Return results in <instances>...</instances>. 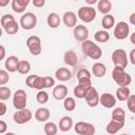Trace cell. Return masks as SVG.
I'll use <instances>...</instances> for the list:
<instances>
[{"instance_id": "obj_39", "label": "cell", "mask_w": 135, "mask_h": 135, "mask_svg": "<svg viewBox=\"0 0 135 135\" xmlns=\"http://www.w3.org/2000/svg\"><path fill=\"white\" fill-rule=\"evenodd\" d=\"M9 80V76L7 71L5 70H0V84H6Z\"/></svg>"}, {"instance_id": "obj_48", "label": "cell", "mask_w": 135, "mask_h": 135, "mask_svg": "<svg viewBox=\"0 0 135 135\" xmlns=\"http://www.w3.org/2000/svg\"><path fill=\"white\" fill-rule=\"evenodd\" d=\"M12 0H0V7H4L6 6Z\"/></svg>"}, {"instance_id": "obj_20", "label": "cell", "mask_w": 135, "mask_h": 135, "mask_svg": "<svg viewBox=\"0 0 135 135\" xmlns=\"http://www.w3.org/2000/svg\"><path fill=\"white\" fill-rule=\"evenodd\" d=\"M63 61L70 66H76L78 63L77 54L74 51H66L63 55Z\"/></svg>"}, {"instance_id": "obj_4", "label": "cell", "mask_w": 135, "mask_h": 135, "mask_svg": "<svg viewBox=\"0 0 135 135\" xmlns=\"http://www.w3.org/2000/svg\"><path fill=\"white\" fill-rule=\"evenodd\" d=\"M112 61L115 66L126 69L128 65V56L127 52L123 49H117L112 54Z\"/></svg>"}, {"instance_id": "obj_46", "label": "cell", "mask_w": 135, "mask_h": 135, "mask_svg": "<svg viewBox=\"0 0 135 135\" xmlns=\"http://www.w3.org/2000/svg\"><path fill=\"white\" fill-rule=\"evenodd\" d=\"M5 55H6L5 47H4L3 45H1V44H0V61H1L2 59H4V58H5Z\"/></svg>"}, {"instance_id": "obj_22", "label": "cell", "mask_w": 135, "mask_h": 135, "mask_svg": "<svg viewBox=\"0 0 135 135\" xmlns=\"http://www.w3.org/2000/svg\"><path fill=\"white\" fill-rule=\"evenodd\" d=\"M92 73L95 77H98V78L103 77L107 73V68L101 62H95L92 66Z\"/></svg>"}, {"instance_id": "obj_21", "label": "cell", "mask_w": 135, "mask_h": 135, "mask_svg": "<svg viewBox=\"0 0 135 135\" xmlns=\"http://www.w3.org/2000/svg\"><path fill=\"white\" fill-rule=\"evenodd\" d=\"M55 76L59 81H68L72 78V73L66 68H59L55 72Z\"/></svg>"}, {"instance_id": "obj_41", "label": "cell", "mask_w": 135, "mask_h": 135, "mask_svg": "<svg viewBox=\"0 0 135 135\" xmlns=\"http://www.w3.org/2000/svg\"><path fill=\"white\" fill-rule=\"evenodd\" d=\"M76 76H77V79L84 78V77H89V78H91V73H90V71H89L88 69H80V70L77 72Z\"/></svg>"}, {"instance_id": "obj_29", "label": "cell", "mask_w": 135, "mask_h": 135, "mask_svg": "<svg viewBox=\"0 0 135 135\" xmlns=\"http://www.w3.org/2000/svg\"><path fill=\"white\" fill-rule=\"evenodd\" d=\"M31 70V64L27 60H19L18 63V68H17V72L19 74L22 75H26Z\"/></svg>"}, {"instance_id": "obj_40", "label": "cell", "mask_w": 135, "mask_h": 135, "mask_svg": "<svg viewBox=\"0 0 135 135\" xmlns=\"http://www.w3.org/2000/svg\"><path fill=\"white\" fill-rule=\"evenodd\" d=\"M78 84L85 88V89H89L90 86H92V81H91V78L89 77H84V78H80L78 79Z\"/></svg>"}, {"instance_id": "obj_17", "label": "cell", "mask_w": 135, "mask_h": 135, "mask_svg": "<svg viewBox=\"0 0 135 135\" xmlns=\"http://www.w3.org/2000/svg\"><path fill=\"white\" fill-rule=\"evenodd\" d=\"M68 96V88L63 84H58L53 90V97L56 100H63Z\"/></svg>"}, {"instance_id": "obj_23", "label": "cell", "mask_w": 135, "mask_h": 135, "mask_svg": "<svg viewBox=\"0 0 135 135\" xmlns=\"http://www.w3.org/2000/svg\"><path fill=\"white\" fill-rule=\"evenodd\" d=\"M46 22L51 28H57L60 25L61 19L57 13H50L47 18H46Z\"/></svg>"}, {"instance_id": "obj_10", "label": "cell", "mask_w": 135, "mask_h": 135, "mask_svg": "<svg viewBox=\"0 0 135 135\" xmlns=\"http://www.w3.org/2000/svg\"><path fill=\"white\" fill-rule=\"evenodd\" d=\"M83 98L85 99L88 105L91 108H95L99 104V94L94 86H90L86 90Z\"/></svg>"}, {"instance_id": "obj_38", "label": "cell", "mask_w": 135, "mask_h": 135, "mask_svg": "<svg viewBox=\"0 0 135 135\" xmlns=\"http://www.w3.org/2000/svg\"><path fill=\"white\" fill-rule=\"evenodd\" d=\"M127 107L130 110V112L135 113V95H131L127 99Z\"/></svg>"}, {"instance_id": "obj_33", "label": "cell", "mask_w": 135, "mask_h": 135, "mask_svg": "<svg viewBox=\"0 0 135 135\" xmlns=\"http://www.w3.org/2000/svg\"><path fill=\"white\" fill-rule=\"evenodd\" d=\"M63 108H64V110L68 111V112L73 111V110L76 108V101H75V99H74L73 97H68V96H66V97L63 99Z\"/></svg>"}, {"instance_id": "obj_28", "label": "cell", "mask_w": 135, "mask_h": 135, "mask_svg": "<svg viewBox=\"0 0 135 135\" xmlns=\"http://www.w3.org/2000/svg\"><path fill=\"white\" fill-rule=\"evenodd\" d=\"M101 25L104 30H110L112 28L114 25H115V18L113 15L111 14H105L103 17H102V20H101Z\"/></svg>"}, {"instance_id": "obj_16", "label": "cell", "mask_w": 135, "mask_h": 135, "mask_svg": "<svg viewBox=\"0 0 135 135\" xmlns=\"http://www.w3.org/2000/svg\"><path fill=\"white\" fill-rule=\"evenodd\" d=\"M18 63H19V59H18L17 56H8V57L5 59L4 66H5V69H6L7 72L14 73V72L17 71Z\"/></svg>"}, {"instance_id": "obj_36", "label": "cell", "mask_w": 135, "mask_h": 135, "mask_svg": "<svg viewBox=\"0 0 135 135\" xmlns=\"http://www.w3.org/2000/svg\"><path fill=\"white\" fill-rule=\"evenodd\" d=\"M86 90L88 89H85V88H83V86H81V85H76L75 88H74V91H73V93H74V96L76 97V98H83L84 97V94H85V92H86Z\"/></svg>"}, {"instance_id": "obj_45", "label": "cell", "mask_w": 135, "mask_h": 135, "mask_svg": "<svg viewBox=\"0 0 135 135\" xmlns=\"http://www.w3.org/2000/svg\"><path fill=\"white\" fill-rule=\"evenodd\" d=\"M6 110H7L6 104H5L4 102L0 101V116H3V115L6 113Z\"/></svg>"}, {"instance_id": "obj_2", "label": "cell", "mask_w": 135, "mask_h": 135, "mask_svg": "<svg viewBox=\"0 0 135 135\" xmlns=\"http://www.w3.org/2000/svg\"><path fill=\"white\" fill-rule=\"evenodd\" d=\"M0 23L3 30L5 31L6 34L8 35H15L17 34L19 30V24L15 20L14 16L11 14H5L0 18Z\"/></svg>"}, {"instance_id": "obj_25", "label": "cell", "mask_w": 135, "mask_h": 135, "mask_svg": "<svg viewBox=\"0 0 135 135\" xmlns=\"http://www.w3.org/2000/svg\"><path fill=\"white\" fill-rule=\"evenodd\" d=\"M50 111L46 108H39L36 110L35 112V118L36 120L40 121V122H44L50 118Z\"/></svg>"}, {"instance_id": "obj_5", "label": "cell", "mask_w": 135, "mask_h": 135, "mask_svg": "<svg viewBox=\"0 0 135 135\" xmlns=\"http://www.w3.org/2000/svg\"><path fill=\"white\" fill-rule=\"evenodd\" d=\"M37 24V17L34 13H25L21 16L20 18V22H19V25L23 28V30H26V31H30V30H33Z\"/></svg>"}, {"instance_id": "obj_18", "label": "cell", "mask_w": 135, "mask_h": 135, "mask_svg": "<svg viewBox=\"0 0 135 135\" xmlns=\"http://www.w3.org/2000/svg\"><path fill=\"white\" fill-rule=\"evenodd\" d=\"M124 126V121H117V120H114L112 119L108 124H107V128H105V131L107 133L109 134H116L118 131H120Z\"/></svg>"}, {"instance_id": "obj_53", "label": "cell", "mask_w": 135, "mask_h": 135, "mask_svg": "<svg viewBox=\"0 0 135 135\" xmlns=\"http://www.w3.org/2000/svg\"><path fill=\"white\" fill-rule=\"evenodd\" d=\"M74 1H78V0H74Z\"/></svg>"}, {"instance_id": "obj_11", "label": "cell", "mask_w": 135, "mask_h": 135, "mask_svg": "<svg viewBox=\"0 0 135 135\" xmlns=\"http://www.w3.org/2000/svg\"><path fill=\"white\" fill-rule=\"evenodd\" d=\"M74 130L79 135H93L95 134V127L85 121H78L74 126Z\"/></svg>"}, {"instance_id": "obj_32", "label": "cell", "mask_w": 135, "mask_h": 135, "mask_svg": "<svg viewBox=\"0 0 135 135\" xmlns=\"http://www.w3.org/2000/svg\"><path fill=\"white\" fill-rule=\"evenodd\" d=\"M43 130H44V133L46 135H55L58 132V127L56 126V123H54L52 121H49L44 124Z\"/></svg>"}, {"instance_id": "obj_14", "label": "cell", "mask_w": 135, "mask_h": 135, "mask_svg": "<svg viewBox=\"0 0 135 135\" xmlns=\"http://www.w3.org/2000/svg\"><path fill=\"white\" fill-rule=\"evenodd\" d=\"M99 103L107 109H111V108L115 107L116 98L110 93H103V94H101V96H99Z\"/></svg>"}, {"instance_id": "obj_9", "label": "cell", "mask_w": 135, "mask_h": 135, "mask_svg": "<svg viewBox=\"0 0 135 135\" xmlns=\"http://www.w3.org/2000/svg\"><path fill=\"white\" fill-rule=\"evenodd\" d=\"M27 100V95L25 93L24 90L20 89L17 90L14 93V97H13V105L15 107L16 110H20L23 108H26V101Z\"/></svg>"}, {"instance_id": "obj_12", "label": "cell", "mask_w": 135, "mask_h": 135, "mask_svg": "<svg viewBox=\"0 0 135 135\" xmlns=\"http://www.w3.org/2000/svg\"><path fill=\"white\" fill-rule=\"evenodd\" d=\"M130 34V26L127 22L120 21L115 25L114 28V36L118 40H123L126 39Z\"/></svg>"}, {"instance_id": "obj_30", "label": "cell", "mask_w": 135, "mask_h": 135, "mask_svg": "<svg viewBox=\"0 0 135 135\" xmlns=\"http://www.w3.org/2000/svg\"><path fill=\"white\" fill-rule=\"evenodd\" d=\"M112 119L117 121H124L126 119V113L122 108H115L112 112Z\"/></svg>"}, {"instance_id": "obj_50", "label": "cell", "mask_w": 135, "mask_h": 135, "mask_svg": "<svg viewBox=\"0 0 135 135\" xmlns=\"http://www.w3.org/2000/svg\"><path fill=\"white\" fill-rule=\"evenodd\" d=\"M85 2H86L88 4H90V5H93V4L97 3V2H98V0H85Z\"/></svg>"}, {"instance_id": "obj_13", "label": "cell", "mask_w": 135, "mask_h": 135, "mask_svg": "<svg viewBox=\"0 0 135 135\" xmlns=\"http://www.w3.org/2000/svg\"><path fill=\"white\" fill-rule=\"evenodd\" d=\"M73 34H74V38L80 42L84 41L88 39L89 37V30L85 25H75L74 26V31H73Z\"/></svg>"}, {"instance_id": "obj_1", "label": "cell", "mask_w": 135, "mask_h": 135, "mask_svg": "<svg viewBox=\"0 0 135 135\" xmlns=\"http://www.w3.org/2000/svg\"><path fill=\"white\" fill-rule=\"evenodd\" d=\"M81 50H82V54L91 59L97 60L102 56V51L101 49L93 41L86 39L84 41H82L81 43Z\"/></svg>"}, {"instance_id": "obj_52", "label": "cell", "mask_w": 135, "mask_h": 135, "mask_svg": "<svg viewBox=\"0 0 135 135\" xmlns=\"http://www.w3.org/2000/svg\"><path fill=\"white\" fill-rule=\"evenodd\" d=\"M2 36V28H1V26H0V37Z\"/></svg>"}, {"instance_id": "obj_51", "label": "cell", "mask_w": 135, "mask_h": 135, "mask_svg": "<svg viewBox=\"0 0 135 135\" xmlns=\"http://www.w3.org/2000/svg\"><path fill=\"white\" fill-rule=\"evenodd\" d=\"M131 43L135 44V33H133V34L131 35Z\"/></svg>"}, {"instance_id": "obj_47", "label": "cell", "mask_w": 135, "mask_h": 135, "mask_svg": "<svg viewBox=\"0 0 135 135\" xmlns=\"http://www.w3.org/2000/svg\"><path fill=\"white\" fill-rule=\"evenodd\" d=\"M134 54H135V49H132L131 52H130V60H131V63H132V64H135V57H134Z\"/></svg>"}, {"instance_id": "obj_8", "label": "cell", "mask_w": 135, "mask_h": 135, "mask_svg": "<svg viewBox=\"0 0 135 135\" xmlns=\"http://www.w3.org/2000/svg\"><path fill=\"white\" fill-rule=\"evenodd\" d=\"M77 17H79V19L84 23H89L96 18V11L92 6H81L78 9Z\"/></svg>"}, {"instance_id": "obj_7", "label": "cell", "mask_w": 135, "mask_h": 135, "mask_svg": "<svg viewBox=\"0 0 135 135\" xmlns=\"http://www.w3.org/2000/svg\"><path fill=\"white\" fill-rule=\"evenodd\" d=\"M26 46L33 56H38L42 52L41 40L38 36H30L26 39Z\"/></svg>"}, {"instance_id": "obj_34", "label": "cell", "mask_w": 135, "mask_h": 135, "mask_svg": "<svg viewBox=\"0 0 135 135\" xmlns=\"http://www.w3.org/2000/svg\"><path fill=\"white\" fill-rule=\"evenodd\" d=\"M36 99H37L38 103L44 104V103H46L47 100H49V94H47L45 91H43V90H38V93H37V95H36Z\"/></svg>"}, {"instance_id": "obj_19", "label": "cell", "mask_w": 135, "mask_h": 135, "mask_svg": "<svg viewBox=\"0 0 135 135\" xmlns=\"http://www.w3.org/2000/svg\"><path fill=\"white\" fill-rule=\"evenodd\" d=\"M31 0H12V8L15 13H23Z\"/></svg>"}, {"instance_id": "obj_6", "label": "cell", "mask_w": 135, "mask_h": 135, "mask_svg": "<svg viewBox=\"0 0 135 135\" xmlns=\"http://www.w3.org/2000/svg\"><path fill=\"white\" fill-rule=\"evenodd\" d=\"M32 117H33L32 111L26 109V108H23V109H20L14 113L13 120L17 124H24V123L28 122L32 119Z\"/></svg>"}, {"instance_id": "obj_31", "label": "cell", "mask_w": 135, "mask_h": 135, "mask_svg": "<svg viewBox=\"0 0 135 135\" xmlns=\"http://www.w3.org/2000/svg\"><path fill=\"white\" fill-rule=\"evenodd\" d=\"M94 39L97 42H101L104 43L110 39V34L107 31H97L94 35Z\"/></svg>"}, {"instance_id": "obj_24", "label": "cell", "mask_w": 135, "mask_h": 135, "mask_svg": "<svg viewBox=\"0 0 135 135\" xmlns=\"http://www.w3.org/2000/svg\"><path fill=\"white\" fill-rule=\"evenodd\" d=\"M73 128V119L70 116H63L59 121V130L62 132H69Z\"/></svg>"}, {"instance_id": "obj_27", "label": "cell", "mask_w": 135, "mask_h": 135, "mask_svg": "<svg viewBox=\"0 0 135 135\" xmlns=\"http://www.w3.org/2000/svg\"><path fill=\"white\" fill-rule=\"evenodd\" d=\"M97 8L103 15L109 14L111 12V9H112V3H111L110 0H98Z\"/></svg>"}, {"instance_id": "obj_26", "label": "cell", "mask_w": 135, "mask_h": 135, "mask_svg": "<svg viewBox=\"0 0 135 135\" xmlns=\"http://www.w3.org/2000/svg\"><path fill=\"white\" fill-rule=\"evenodd\" d=\"M130 94H131L130 89L128 86H124V85H120L116 90V98L119 101H126L128 99V97L130 96Z\"/></svg>"}, {"instance_id": "obj_37", "label": "cell", "mask_w": 135, "mask_h": 135, "mask_svg": "<svg viewBox=\"0 0 135 135\" xmlns=\"http://www.w3.org/2000/svg\"><path fill=\"white\" fill-rule=\"evenodd\" d=\"M33 89H36V90H43V89H45L42 76H38V75L36 76V78L34 80V83H33Z\"/></svg>"}, {"instance_id": "obj_42", "label": "cell", "mask_w": 135, "mask_h": 135, "mask_svg": "<svg viewBox=\"0 0 135 135\" xmlns=\"http://www.w3.org/2000/svg\"><path fill=\"white\" fill-rule=\"evenodd\" d=\"M43 82H44V88L45 89H49V88H52V86L55 85L54 78H52L50 76H44L43 77Z\"/></svg>"}, {"instance_id": "obj_43", "label": "cell", "mask_w": 135, "mask_h": 135, "mask_svg": "<svg viewBox=\"0 0 135 135\" xmlns=\"http://www.w3.org/2000/svg\"><path fill=\"white\" fill-rule=\"evenodd\" d=\"M33 5L35 7H43L45 5V0H33Z\"/></svg>"}, {"instance_id": "obj_35", "label": "cell", "mask_w": 135, "mask_h": 135, "mask_svg": "<svg viewBox=\"0 0 135 135\" xmlns=\"http://www.w3.org/2000/svg\"><path fill=\"white\" fill-rule=\"evenodd\" d=\"M12 93L9 88L5 86V85H1L0 86V100H7L9 99Z\"/></svg>"}, {"instance_id": "obj_49", "label": "cell", "mask_w": 135, "mask_h": 135, "mask_svg": "<svg viewBox=\"0 0 135 135\" xmlns=\"http://www.w3.org/2000/svg\"><path fill=\"white\" fill-rule=\"evenodd\" d=\"M130 22L132 24H135V13H132L130 16Z\"/></svg>"}, {"instance_id": "obj_44", "label": "cell", "mask_w": 135, "mask_h": 135, "mask_svg": "<svg viewBox=\"0 0 135 135\" xmlns=\"http://www.w3.org/2000/svg\"><path fill=\"white\" fill-rule=\"evenodd\" d=\"M6 130H7V124H6V122L3 121V120H0V134L5 133Z\"/></svg>"}, {"instance_id": "obj_15", "label": "cell", "mask_w": 135, "mask_h": 135, "mask_svg": "<svg viewBox=\"0 0 135 135\" xmlns=\"http://www.w3.org/2000/svg\"><path fill=\"white\" fill-rule=\"evenodd\" d=\"M62 21L66 27H74L77 25V16L74 12H65L62 16Z\"/></svg>"}, {"instance_id": "obj_3", "label": "cell", "mask_w": 135, "mask_h": 135, "mask_svg": "<svg viewBox=\"0 0 135 135\" xmlns=\"http://www.w3.org/2000/svg\"><path fill=\"white\" fill-rule=\"evenodd\" d=\"M112 78L113 80L120 86V85H124V86H128L131 81H132V77L130 74L126 73L124 69L122 68H118V66H115L112 71Z\"/></svg>"}]
</instances>
